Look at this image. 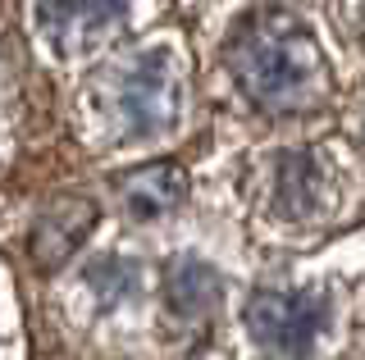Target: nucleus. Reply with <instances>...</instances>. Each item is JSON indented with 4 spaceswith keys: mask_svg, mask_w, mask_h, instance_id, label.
I'll use <instances>...</instances> for the list:
<instances>
[{
    "mask_svg": "<svg viewBox=\"0 0 365 360\" xmlns=\"http://www.w3.org/2000/svg\"><path fill=\"white\" fill-rule=\"evenodd\" d=\"M228 69L237 87L269 115L315 105L324 92V60L315 41L283 14H256L228 41Z\"/></svg>",
    "mask_w": 365,
    "mask_h": 360,
    "instance_id": "1",
    "label": "nucleus"
},
{
    "mask_svg": "<svg viewBox=\"0 0 365 360\" xmlns=\"http://www.w3.org/2000/svg\"><path fill=\"white\" fill-rule=\"evenodd\" d=\"M114 110H119L123 132L151 137L165 132L178 119V73L165 55H142L114 87Z\"/></svg>",
    "mask_w": 365,
    "mask_h": 360,
    "instance_id": "2",
    "label": "nucleus"
},
{
    "mask_svg": "<svg viewBox=\"0 0 365 360\" xmlns=\"http://www.w3.org/2000/svg\"><path fill=\"white\" fill-rule=\"evenodd\" d=\"M247 329L274 356L297 360L324 329V297H315V292H260L247 301Z\"/></svg>",
    "mask_w": 365,
    "mask_h": 360,
    "instance_id": "3",
    "label": "nucleus"
},
{
    "mask_svg": "<svg viewBox=\"0 0 365 360\" xmlns=\"http://www.w3.org/2000/svg\"><path fill=\"white\" fill-rule=\"evenodd\" d=\"M91 223H96V206H91V201H73V196L55 201V206L41 215L37 233H32V255H37V265H46V269L64 265L68 255L83 246Z\"/></svg>",
    "mask_w": 365,
    "mask_h": 360,
    "instance_id": "4",
    "label": "nucleus"
},
{
    "mask_svg": "<svg viewBox=\"0 0 365 360\" xmlns=\"http://www.w3.org/2000/svg\"><path fill=\"white\" fill-rule=\"evenodd\" d=\"M123 0H41V23L51 28V37L60 46L73 41H91L96 32L119 23Z\"/></svg>",
    "mask_w": 365,
    "mask_h": 360,
    "instance_id": "5",
    "label": "nucleus"
},
{
    "mask_svg": "<svg viewBox=\"0 0 365 360\" xmlns=\"http://www.w3.org/2000/svg\"><path fill=\"white\" fill-rule=\"evenodd\" d=\"M182 192H187V178H182L178 164H146L123 178V206L137 219H155L165 210H174Z\"/></svg>",
    "mask_w": 365,
    "mask_h": 360,
    "instance_id": "6",
    "label": "nucleus"
},
{
    "mask_svg": "<svg viewBox=\"0 0 365 360\" xmlns=\"http://www.w3.org/2000/svg\"><path fill=\"white\" fill-rule=\"evenodd\" d=\"M220 297V274L201 260H174L165 269V301L178 319H201Z\"/></svg>",
    "mask_w": 365,
    "mask_h": 360,
    "instance_id": "7",
    "label": "nucleus"
},
{
    "mask_svg": "<svg viewBox=\"0 0 365 360\" xmlns=\"http://www.w3.org/2000/svg\"><path fill=\"white\" fill-rule=\"evenodd\" d=\"M279 206L288 210V215L306 219L315 215L319 206H324V174L315 169L311 155H288L279 169Z\"/></svg>",
    "mask_w": 365,
    "mask_h": 360,
    "instance_id": "8",
    "label": "nucleus"
}]
</instances>
